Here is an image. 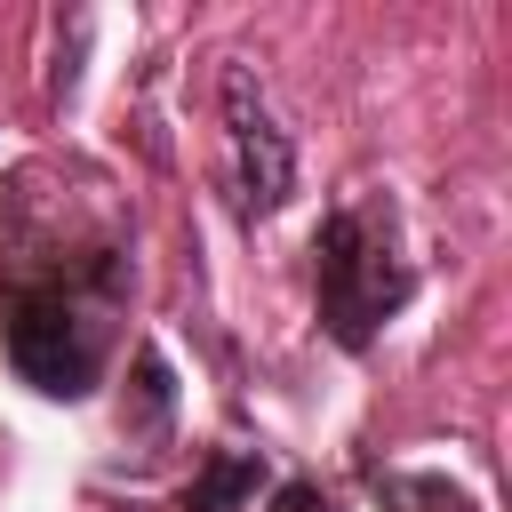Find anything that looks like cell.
Wrapping results in <instances>:
<instances>
[{"label":"cell","mask_w":512,"mask_h":512,"mask_svg":"<svg viewBox=\"0 0 512 512\" xmlns=\"http://www.w3.org/2000/svg\"><path fill=\"white\" fill-rule=\"evenodd\" d=\"M8 360L32 392L48 400H80L104 368V320L96 304L80 296V280L48 272V280H16L8 272Z\"/></svg>","instance_id":"2"},{"label":"cell","mask_w":512,"mask_h":512,"mask_svg":"<svg viewBox=\"0 0 512 512\" xmlns=\"http://www.w3.org/2000/svg\"><path fill=\"white\" fill-rule=\"evenodd\" d=\"M256 488H264V464H256V456H240V448H216V456L192 472L184 512H240Z\"/></svg>","instance_id":"4"},{"label":"cell","mask_w":512,"mask_h":512,"mask_svg":"<svg viewBox=\"0 0 512 512\" xmlns=\"http://www.w3.org/2000/svg\"><path fill=\"white\" fill-rule=\"evenodd\" d=\"M272 512H328V496H320L312 480H280V488H272Z\"/></svg>","instance_id":"5"},{"label":"cell","mask_w":512,"mask_h":512,"mask_svg":"<svg viewBox=\"0 0 512 512\" xmlns=\"http://www.w3.org/2000/svg\"><path fill=\"white\" fill-rule=\"evenodd\" d=\"M312 288H320V328H328L344 352H368L376 328L408 304L416 272L392 256V240H384L360 208H336V216L312 232Z\"/></svg>","instance_id":"1"},{"label":"cell","mask_w":512,"mask_h":512,"mask_svg":"<svg viewBox=\"0 0 512 512\" xmlns=\"http://www.w3.org/2000/svg\"><path fill=\"white\" fill-rule=\"evenodd\" d=\"M224 120H232V168H240V208L248 216H272L288 192H296V152L288 136L272 128L264 96L248 72H224Z\"/></svg>","instance_id":"3"}]
</instances>
